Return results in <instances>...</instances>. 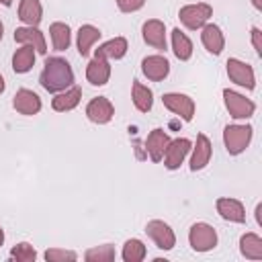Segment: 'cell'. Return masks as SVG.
Instances as JSON below:
<instances>
[{
    "label": "cell",
    "mask_w": 262,
    "mask_h": 262,
    "mask_svg": "<svg viewBox=\"0 0 262 262\" xmlns=\"http://www.w3.org/2000/svg\"><path fill=\"white\" fill-rule=\"evenodd\" d=\"M2 6H12V0H0Z\"/></svg>",
    "instance_id": "74e56055"
},
{
    "label": "cell",
    "mask_w": 262,
    "mask_h": 262,
    "mask_svg": "<svg viewBox=\"0 0 262 262\" xmlns=\"http://www.w3.org/2000/svg\"><path fill=\"white\" fill-rule=\"evenodd\" d=\"M172 51L180 61H188L192 55V41L180 29L172 31Z\"/></svg>",
    "instance_id": "83f0119b"
},
{
    "label": "cell",
    "mask_w": 262,
    "mask_h": 262,
    "mask_svg": "<svg viewBox=\"0 0 262 262\" xmlns=\"http://www.w3.org/2000/svg\"><path fill=\"white\" fill-rule=\"evenodd\" d=\"M14 41L20 43V45H33L37 53L45 55L47 53V43H45V37L43 33L37 29V27H18L14 31Z\"/></svg>",
    "instance_id": "2e32d148"
},
{
    "label": "cell",
    "mask_w": 262,
    "mask_h": 262,
    "mask_svg": "<svg viewBox=\"0 0 262 262\" xmlns=\"http://www.w3.org/2000/svg\"><path fill=\"white\" fill-rule=\"evenodd\" d=\"M252 45L256 49V55L262 57V31L258 27H252Z\"/></svg>",
    "instance_id": "836d02e7"
},
{
    "label": "cell",
    "mask_w": 262,
    "mask_h": 262,
    "mask_svg": "<svg viewBox=\"0 0 262 262\" xmlns=\"http://www.w3.org/2000/svg\"><path fill=\"white\" fill-rule=\"evenodd\" d=\"M10 258L16 260V262H33V260L37 258V252H35V248H33L31 244L20 242V244H16V246L10 250Z\"/></svg>",
    "instance_id": "4dcf8cb0"
},
{
    "label": "cell",
    "mask_w": 262,
    "mask_h": 262,
    "mask_svg": "<svg viewBox=\"0 0 262 262\" xmlns=\"http://www.w3.org/2000/svg\"><path fill=\"white\" fill-rule=\"evenodd\" d=\"M80 98H82V88L72 84L70 88H66V90H61V92H57V94L53 96L51 106H53V111H57V113H66V111L76 108V106L80 104Z\"/></svg>",
    "instance_id": "d6986e66"
},
{
    "label": "cell",
    "mask_w": 262,
    "mask_h": 262,
    "mask_svg": "<svg viewBox=\"0 0 262 262\" xmlns=\"http://www.w3.org/2000/svg\"><path fill=\"white\" fill-rule=\"evenodd\" d=\"M252 4H254L256 10H262V0H252Z\"/></svg>",
    "instance_id": "d590c367"
},
{
    "label": "cell",
    "mask_w": 262,
    "mask_h": 262,
    "mask_svg": "<svg viewBox=\"0 0 262 262\" xmlns=\"http://www.w3.org/2000/svg\"><path fill=\"white\" fill-rule=\"evenodd\" d=\"M239 252L248 260H262V237L258 233H244L239 237Z\"/></svg>",
    "instance_id": "484cf974"
},
{
    "label": "cell",
    "mask_w": 262,
    "mask_h": 262,
    "mask_svg": "<svg viewBox=\"0 0 262 262\" xmlns=\"http://www.w3.org/2000/svg\"><path fill=\"white\" fill-rule=\"evenodd\" d=\"M131 98L139 113H149L154 106V92L147 86H143L139 80H133L131 84Z\"/></svg>",
    "instance_id": "7402d4cb"
},
{
    "label": "cell",
    "mask_w": 262,
    "mask_h": 262,
    "mask_svg": "<svg viewBox=\"0 0 262 262\" xmlns=\"http://www.w3.org/2000/svg\"><path fill=\"white\" fill-rule=\"evenodd\" d=\"M192 149V156H190V170L196 172V170H203L209 162H211V156H213V145L209 141V137L205 133H199L196 135V141H194V147Z\"/></svg>",
    "instance_id": "5bb4252c"
},
{
    "label": "cell",
    "mask_w": 262,
    "mask_h": 262,
    "mask_svg": "<svg viewBox=\"0 0 262 262\" xmlns=\"http://www.w3.org/2000/svg\"><path fill=\"white\" fill-rule=\"evenodd\" d=\"M141 72L151 82H162L170 74V61L164 55H147L141 59Z\"/></svg>",
    "instance_id": "7c38bea8"
},
{
    "label": "cell",
    "mask_w": 262,
    "mask_h": 262,
    "mask_svg": "<svg viewBox=\"0 0 262 262\" xmlns=\"http://www.w3.org/2000/svg\"><path fill=\"white\" fill-rule=\"evenodd\" d=\"M201 41L205 45V49L213 55H219L225 47V37L221 33V29L213 23H207L203 29H201Z\"/></svg>",
    "instance_id": "ac0fdd59"
},
{
    "label": "cell",
    "mask_w": 262,
    "mask_h": 262,
    "mask_svg": "<svg viewBox=\"0 0 262 262\" xmlns=\"http://www.w3.org/2000/svg\"><path fill=\"white\" fill-rule=\"evenodd\" d=\"M188 244L194 252H209L217 246V231L209 223H194L188 231Z\"/></svg>",
    "instance_id": "8992f818"
},
{
    "label": "cell",
    "mask_w": 262,
    "mask_h": 262,
    "mask_svg": "<svg viewBox=\"0 0 262 262\" xmlns=\"http://www.w3.org/2000/svg\"><path fill=\"white\" fill-rule=\"evenodd\" d=\"M18 18L27 27H37L43 18V8L39 0H20L18 2Z\"/></svg>",
    "instance_id": "44dd1931"
},
{
    "label": "cell",
    "mask_w": 262,
    "mask_h": 262,
    "mask_svg": "<svg viewBox=\"0 0 262 262\" xmlns=\"http://www.w3.org/2000/svg\"><path fill=\"white\" fill-rule=\"evenodd\" d=\"M2 35H4V25H2V20H0V41H2Z\"/></svg>",
    "instance_id": "ab89813d"
},
{
    "label": "cell",
    "mask_w": 262,
    "mask_h": 262,
    "mask_svg": "<svg viewBox=\"0 0 262 262\" xmlns=\"http://www.w3.org/2000/svg\"><path fill=\"white\" fill-rule=\"evenodd\" d=\"M111 78V66L108 59L94 55V59H90V63L86 66V80L92 86H104Z\"/></svg>",
    "instance_id": "e0dca14e"
},
{
    "label": "cell",
    "mask_w": 262,
    "mask_h": 262,
    "mask_svg": "<svg viewBox=\"0 0 262 262\" xmlns=\"http://www.w3.org/2000/svg\"><path fill=\"white\" fill-rule=\"evenodd\" d=\"M115 256H117V252H115V246H111V244H102V246L90 248L84 254V258L88 262H113Z\"/></svg>",
    "instance_id": "f1b7e54d"
},
{
    "label": "cell",
    "mask_w": 262,
    "mask_h": 262,
    "mask_svg": "<svg viewBox=\"0 0 262 262\" xmlns=\"http://www.w3.org/2000/svg\"><path fill=\"white\" fill-rule=\"evenodd\" d=\"M4 88H6V82H4V76L0 74V94L4 92Z\"/></svg>",
    "instance_id": "8d00e7d4"
},
{
    "label": "cell",
    "mask_w": 262,
    "mask_h": 262,
    "mask_svg": "<svg viewBox=\"0 0 262 262\" xmlns=\"http://www.w3.org/2000/svg\"><path fill=\"white\" fill-rule=\"evenodd\" d=\"M39 82L47 92L57 94V92H61V90H66V88H70L74 84V70L68 63V59L49 57V59H45L43 72L39 76Z\"/></svg>",
    "instance_id": "6da1fadb"
},
{
    "label": "cell",
    "mask_w": 262,
    "mask_h": 262,
    "mask_svg": "<svg viewBox=\"0 0 262 262\" xmlns=\"http://www.w3.org/2000/svg\"><path fill=\"white\" fill-rule=\"evenodd\" d=\"M125 53H127V39L125 37L108 39L106 43H102L94 51V55L104 57V59H121V57H125Z\"/></svg>",
    "instance_id": "cb8c5ba5"
},
{
    "label": "cell",
    "mask_w": 262,
    "mask_h": 262,
    "mask_svg": "<svg viewBox=\"0 0 262 262\" xmlns=\"http://www.w3.org/2000/svg\"><path fill=\"white\" fill-rule=\"evenodd\" d=\"M141 35H143V41L158 49V51H166V25L158 18H149L143 23L141 27Z\"/></svg>",
    "instance_id": "8fae6325"
},
{
    "label": "cell",
    "mask_w": 262,
    "mask_h": 262,
    "mask_svg": "<svg viewBox=\"0 0 262 262\" xmlns=\"http://www.w3.org/2000/svg\"><path fill=\"white\" fill-rule=\"evenodd\" d=\"M223 102H225L227 113L233 119H250L256 111V104L250 98H246L244 94H239L235 90H229V88L223 90Z\"/></svg>",
    "instance_id": "5b68a950"
},
{
    "label": "cell",
    "mask_w": 262,
    "mask_h": 262,
    "mask_svg": "<svg viewBox=\"0 0 262 262\" xmlns=\"http://www.w3.org/2000/svg\"><path fill=\"white\" fill-rule=\"evenodd\" d=\"M35 53L33 45H20L12 55V70L16 74H27L35 66Z\"/></svg>",
    "instance_id": "d4e9b609"
},
{
    "label": "cell",
    "mask_w": 262,
    "mask_h": 262,
    "mask_svg": "<svg viewBox=\"0 0 262 262\" xmlns=\"http://www.w3.org/2000/svg\"><path fill=\"white\" fill-rule=\"evenodd\" d=\"M162 102H164V106L170 111V113H174V115H178L182 121H192V117H194V100L188 96V94H180V92H166L164 96H162Z\"/></svg>",
    "instance_id": "52a82bcc"
},
{
    "label": "cell",
    "mask_w": 262,
    "mask_h": 262,
    "mask_svg": "<svg viewBox=\"0 0 262 262\" xmlns=\"http://www.w3.org/2000/svg\"><path fill=\"white\" fill-rule=\"evenodd\" d=\"M227 76L233 84L246 88V90H254L256 88V74H254V68L242 59H235V57H229L227 59Z\"/></svg>",
    "instance_id": "277c9868"
},
{
    "label": "cell",
    "mask_w": 262,
    "mask_h": 262,
    "mask_svg": "<svg viewBox=\"0 0 262 262\" xmlns=\"http://www.w3.org/2000/svg\"><path fill=\"white\" fill-rule=\"evenodd\" d=\"M256 223L262 225V205H260V203L256 205Z\"/></svg>",
    "instance_id": "e575fe53"
},
{
    "label": "cell",
    "mask_w": 262,
    "mask_h": 262,
    "mask_svg": "<svg viewBox=\"0 0 262 262\" xmlns=\"http://www.w3.org/2000/svg\"><path fill=\"white\" fill-rule=\"evenodd\" d=\"M145 0H117V6L121 12H137L139 8H143Z\"/></svg>",
    "instance_id": "d6a6232c"
},
{
    "label": "cell",
    "mask_w": 262,
    "mask_h": 262,
    "mask_svg": "<svg viewBox=\"0 0 262 262\" xmlns=\"http://www.w3.org/2000/svg\"><path fill=\"white\" fill-rule=\"evenodd\" d=\"M211 16H213V8H211V4H207V2L186 4V6H182V8L178 10L180 23H182L186 29H190V31L203 29V27L209 23Z\"/></svg>",
    "instance_id": "3957f363"
},
{
    "label": "cell",
    "mask_w": 262,
    "mask_h": 262,
    "mask_svg": "<svg viewBox=\"0 0 262 262\" xmlns=\"http://www.w3.org/2000/svg\"><path fill=\"white\" fill-rule=\"evenodd\" d=\"M78 258L76 252L72 250H61V248H51L45 252V260L47 262H74Z\"/></svg>",
    "instance_id": "1f68e13d"
},
{
    "label": "cell",
    "mask_w": 262,
    "mask_h": 262,
    "mask_svg": "<svg viewBox=\"0 0 262 262\" xmlns=\"http://www.w3.org/2000/svg\"><path fill=\"white\" fill-rule=\"evenodd\" d=\"M2 244H4V229L0 227V246H2Z\"/></svg>",
    "instance_id": "f35d334b"
},
{
    "label": "cell",
    "mask_w": 262,
    "mask_h": 262,
    "mask_svg": "<svg viewBox=\"0 0 262 262\" xmlns=\"http://www.w3.org/2000/svg\"><path fill=\"white\" fill-rule=\"evenodd\" d=\"M168 143H170V137L164 129H151V133L145 139V149H147L151 162H162Z\"/></svg>",
    "instance_id": "ffe728a7"
},
{
    "label": "cell",
    "mask_w": 262,
    "mask_h": 262,
    "mask_svg": "<svg viewBox=\"0 0 262 262\" xmlns=\"http://www.w3.org/2000/svg\"><path fill=\"white\" fill-rule=\"evenodd\" d=\"M145 233L151 237V242L160 248V250H172L176 246V235L172 231V227L168 223H164L162 219H151L145 225Z\"/></svg>",
    "instance_id": "ba28073f"
},
{
    "label": "cell",
    "mask_w": 262,
    "mask_h": 262,
    "mask_svg": "<svg viewBox=\"0 0 262 262\" xmlns=\"http://www.w3.org/2000/svg\"><path fill=\"white\" fill-rule=\"evenodd\" d=\"M215 207H217V213L225 221H231V223H244L246 221V209H244L242 201H237V199L221 196V199H217Z\"/></svg>",
    "instance_id": "9a60e30c"
},
{
    "label": "cell",
    "mask_w": 262,
    "mask_h": 262,
    "mask_svg": "<svg viewBox=\"0 0 262 262\" xmlns=\"http://www.w3.org/2000/svg\"><path fill=\"white\" fill-rule=\"evenodd\" d=\"M145 258V246L139 239H127L123 246V260L125 262H141Z\"/></svg>",
    "instance_id": "f546056e"
},
{
    "label": "cell",
    "mask_w": 262,
    "mask_h": 262,
    "mask_svg": "<svg viewBox=\"0 0 262 262\" xmlns=\"http://www.w3.org/2000/svg\"><path fill=\"white\" fill-rule=\"evenodd\" d=\"M190 147H192V143H190V139H186V137L170 139V143H168V147H166V151H164V158H162V160H164V166H166L168 170H178L180 164L184 162V158L188 156Z\"/></svg>",
    "instance_id": "9c48e42d"
},
{
    "label": "cell",
    "mask_w": 262,
    "mask_h": 262,
    "mask_svg": "<svg viewBox=\"0 0 262 262\" xmlns=\"http://www.w3.org/2000/svg\"><path fill=\"white\" fill-rule=\"evenodd\" d=\"M49 35H51V43L55 51H66L72 43V31L66 23H51Z\"/></svg>",
    "instance_id": "4316f807"
},
{
    "label": "cell",
    "mask_w": 262,
    "mask_h": 262,
    "mask_svg": "<svg viewBox=\"0 0 262 262\" xmlns=\"http://www.w3.org/2000/svg\"><path fill=\"white\" fill-rule=\"evenodd\" d=\"M86 117L96 125H106L115 117V106L106 96H96L86 104Z\"/></svg>",
    "instance_id": "30bf717a"
},
{
    "label": "cell",
    "mask_w": 262,
    "mask_h": 262,
    "mask_svg": "<svg viewBox=\"0 0 262 262\" xmlns=\"http://www.w3.org/2000/svg\"><path fill=\"white\" fill-rule=\"evenodd\" d=\"M100 29H96V27H92V25H82L80 29H78V37H76V43H78V53L82 55V57H86L88 53H90V49H92V45L100 39Z\"/></svg>",
    "instance_id": "603a6c76"
},
{
    "label": "cell",
    "mask_w": 262,
    "mask_h": 262,
    "mask_svg": "<svg viewBox=\"0 0 262 262\" xmlns=\"http://www.w3.org/2000/svg\"><path fill=\"white\" fill-rule=\"evenodd\" d=\"M12 106H14L16 113L33 117L41 111V98H39L37 92L29 90V88H20V90H16V94L12 98Z\"/></svg>",
    "instance_id": "4fadbf2b"
},
{
    "label": "cell",
    "mask_w": 262,
    "mask_h": 262,
    "mask_svg": "<svg viewBox=\"0 0 262 262\" xmlns=\"http://www.w3.org/2000/svg\"><path fill=\"white\" fill-rule=\"evenodd\" d=\"M254 135L252 125H227L223 129V143L229 156H239L242 151H246V147L250 145Z\"/></svg>",
    "instance_id": "7a4b0ae2"
}]
</instances>
